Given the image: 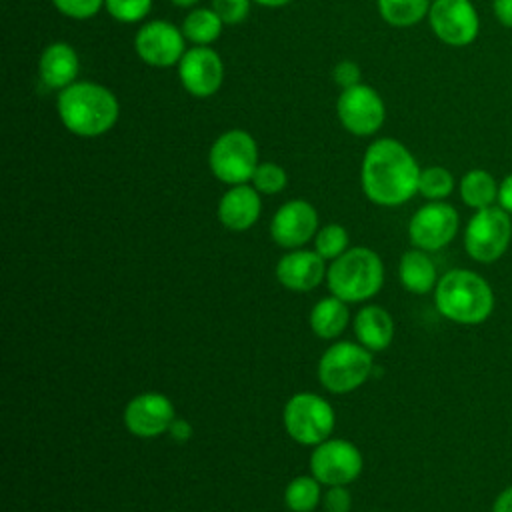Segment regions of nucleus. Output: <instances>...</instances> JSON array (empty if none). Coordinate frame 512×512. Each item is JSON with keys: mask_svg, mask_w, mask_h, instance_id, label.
Wrapping results in <instances>:
<instances>
[{"mask_svg": "<svg viewBox=\"0 0 512 512\" xmlns=\"http://www.w3.org/2000/svg\"><path fill=\"white\" fill-rule=\"evenodd\" d=\"M454 176L444 166H428L420 170L418 180V194H422L426 200H444L454 192Z\"/></svg>", "mask_w": 512, "mask_h": 512, "instance_id": "bb28decb", "label": "nucleus"}, {"mask_svg": "<svg viewBox=\"0 0 512 512\" xmlns=\"http://www.w3.org/2000/svg\"><path fill=\"white\" fill-rule=\"evenodd\" d=\"M340 124L354 136H372L380 130L386 118L382 96L368 84L344 88L336 100Z\"/></svg>", "mask_w": 512, "mask_h": 512, "instance_id": "9b49d317", "label": "nucleus"}, {"mask_svg": "<svg viewBox=\"0 0 512 512\" xmlns=\"http://www.w3.org/2000/svg\"><path fill=\"white\" fill-rule=\"evenodd\" d=\"M346 304L348 302H344L336 296L318 300L310 310L312 332L322 340H332V338L340 336L350 322V312H348Z\"/></svg>", "mask_w": 512, "mask_h": 512, "instance_id": "4be33fe9", "label": "nucleus"}, {"mask_svg": "<svg viewBox=\"0 0 512 512\" xmlns=\"http://www.w3.org/2000/svg\"><path fill=\"white\" fill-rule=\"evenodd\" d=\"M372 374V352L362 344L336 342L318 362L320 384L334 394H348L360 388Z\"/></svg>", "mask_w": 512, "mask_h": 512, "instance_id": "39448f33", "label": "nucleus"}, {"mask_svg": "<svg viewBox=\"0 0 512 512\" xmlns=\"http://www.w3.org/2000/svg\"><path fill=\"white\" fill-rule=\"evenodd\" d=\"M282 422L294 442L318 446L330 438L336 416L326 398L312 392H298L286 402Z\"/></svg>", "mask_w": 512, "mask_h": 512, "instance_id": "6e6552de", "label": "nucleus"}, {"mask_svg": "<svg viewBox=\"0 0 512 512\" xmlns=\"http://www.w3.org/2000/svg\"><path fill=\"white\" fill-rule=\"evenodd\" d=\"M428 22L434 36L454 48L472 44L480 32V18L470 0H432Z\"/></svg>", "mask_w": 512, "mask_h": 512, "instance_id": "f8f14e48", "label": "nucleus"}, {"mask_svg": "<svg viewBox=\"0 0 512 512\" xmlns=\"http://www.w3.org/2000/svg\"><path fill=\"white\" fill-rule=\"evenodd\" d=\"M168 432H172V436L176 438V440H180V442H184L188 436H190V426L186 424V420H182V418H176L174 422H172V426H170V430Z\"/></svg>", "mask_w": 512, "mask_h": 512, "instance_id": "4c0bfd02", "label": "nucleus"}, {"mask_svg": "<svg viewBox=\"0 0 512 512\" xmlns=\"http://www.w3.org/2000/svg\"><path fill=\"white\" fill-rule=\"evenodd\" d=\"M332 76H334V82H336L338 86H342V90L360 84V68H358V64L352 62V60H342V62H338V64L334 66V70H332Z\"/></svg>", "mask_w": 512, "mask_h": 512, "instance_id": "72a5a7b5", "label": "nucleus"}, {"mask_svg": "<svg viewBox=\"0 0 512 512\" xmlns=\"http://www.w3.org/2000/svg\"><path fill=\"white\" fill-rule=\"evenodd\" d=\"M56 10L74 20H88L98 14L104 0H52Z\"/></svg>", "mask_w": 512, "mask_h": 512, "instance_id": "7c9ffc66", "label": "nucleus"}, {"mask_svg": "<svg viewBox=\"0 0 512 512\" xmlns=\"http://www.w3.org/2000/svg\"><path fill=\"white\" fill-rule=\"evenodd\" d=\"M512 242V218L498 204L474 210L464 228V250L480 264L500 260Z\"/></svg>", "mask_w": 512, "mask_h": 512, "instance_id": "0eeeda50", "label": "nucleus"}, {"mask_svg": "<svg viewBox=\"0 0 512 512\" xmlns=\"http://www.w3.org/2000/svg\"><path fill=\"white\" fill-rule=\"evenodd\" d=\"M56 112L68 132L96 138L114 128L120 106L114 92L106 86L80 80L58 92Z\"/></svg>", "mask_w": 512, "mask_h": 512, "instance_id": "f03ea898", "label": "nucleus"}, {"mask_svg": "<svg viewBox=\"0 0 512 512\" xmlns=\"http://www.w3.org/2000/svg\"><path fill=\"white\" fill-rule=\"evenodd\" d=\"M78 72L80 58L70 44L52 42L42 50L38 60V74L44 86L60 92L76 82Z\"/></svg>", "mask_w": 512, "mask_h": 512, "instance_id": "6ab92c4d", "label": "nucleus"}, {"mask_svg": "<svg viewBox=\"0 0 512 512\" xmlns=\"http://www.w3.org/2000/svg\"><path fill=\"white\" fill-rule=\"evenodd\" d=\"M354 334L370 352L386 350L394 338V320L382 306L368 304L354 316Z\"/></svg>", "mask_w": 512, "mask_h": 512, "instance_id": "aec40b11", "label": "nucleus"}, {"mask_svg": "<svg viewBox=\"0 0 512 512\" xmlns=\"http://www.w3.org/2000/svg\"><path fill=\"white\" fill-rule=\"evenodd\" d=\"M498 206L512 214V172L504 176V180L498 186Z\"/></svg>", "mask_w": 512, "mask_h": 512, "instance_id": "c9c22d12", "label": "nucleus"}, {"mask_svg": "<svg viewBox=\"0 0 512 512\" xmlns=\"http://www.w3.org/2000/svg\"><path fill=\"white\" fill-rule=\"evenodd\" d=\"M328 268L326 260L316 250L294 248L276 264L278 282L292 292H308L320 286Z\"/></svg>", "mask_w": 512, "mask_h": 512, "instance_id": "f3484780", "label": "nucleus"}, {"mask_svg": "<svg viewBox=\"0 0 512 512\" xmlns=\"http://www.w3.org/2000/svg\"><path fill=\"white\" fill-rule=\"evenodd\" d=\"M434 304L446 320L462 326H476L492 316L496 298L482 274L468 268H452L438 278Z\"/></svg>", "mask_w": 512, "mask_h": 512, "instance_id": "7ed1b4c3", "label": "nucleus"}, {"mask_svg": "<svg viewBox=\"0 0 512 512\" xmlns=\"http://www.w3.org/2000/svg\"><path fill=\"white\" fill-rule=\"evenodd\" d=\"M222 18L212 8H194L182 22L186 40L194 46H210L222 34Z\"/></svg>", "mask_w": 512, "mask_h": 512, "instance_id": "b1692460", "label": "nucleus"}, {"mask_svg": "<svg viewBox=\"0 0 512 512\" xmlns=\"http://www.w3.org/2000/svg\"><path fill=\"white\" fill-rule=\"evenodd\" d=\"M498 186L500 182H496L488 170L472 168L460 178L458 192L468 208L482 210L498 204Z\"/></svg>", "mask_w": 512, "mask_h": 512, "instance_id": "5701e85b", "label": "nucleus"}, {"mask_svg": "<svg viewBox=\"0 0 512 512\" xmlns=\"http://www.w3.org/2000/svg\"><path fill=\"white\" fill-rule=\"evenodd\" d=\"M322 504L326 512H350L352 508V494L346 486H328L322 496Z\"/></svg>", "mask_w": 512, "mask_h": 512, "instance_id": "473e14b6", "label": "nucleus"}, {"mask_svg": "<svg viewBox=\"0 0 512 512\" xmlns=\"http://www.w3.org/2000/svg\"><path fill=\"white\" fill-rule=\"evenodd\" d=\"M320 482L310 476H296L284 490V502L292 512H312L320 504Z\"/></svg>", "mask_w": 512, "mask_h": 512, "instance_id": "a878e982", "label": "nucleus"}, {"mask_svg": "<svg viewBox=\"0 0 512 512\" xmlns=\"http://www.w3.org/2000/svg\"><path fill=\"white\" fill-rule=\"evenodd\" d=\"M492 512H512V484L498 492L492 502Z\"/></svg>", "mask_w": 512, "mask_h": 512, "instance_id": "e433bc0d", "label": "nucleus"}, {"mask_svg": "<svg viewBox=\"0 0 512 512\" xmlns=\"http://www.w3.org/2000/svg\"><path fill=\"white\" fill-rule=\"evenodd\" d=\"M108 14L124 24H134L144 20L152 8V0H104Z\"/></svg>", "mask_w": 512, "mask_h": 512, "instance_id": "c756f323", "label": "nucleus"}, {"mask_svg": "<svg viewBox=\"0 0 512 512\" xmlns=\"http://www.w3.org/2000/svg\"><path fill=\"white\" fill-rule=\"evenodd\" d=\"M122 418L130 434L138 438H154L170 430L176 412L168 396L160 392H144L126 404Z\"/></svg>", "mask_w": 512, "mask_h": 512, "instance_id": "2eb2a0df", "label": "nucleus"}, {"mask_svg": "<svg viewBox=\"0 0 512 512\" xmlns=\"http://www.w3.org/2000/svg\"><path fill=\"white\" fill-rule=\"evenodd\" d=\"M420 170L414 154L400 140L380 138L364 152L360 184L370 202L392 208L418 192Z\"/></svg>", "mask_w": 512, "mask_h": 512, "instance_id": "f257e3e1", "label": "nucleus"}, {"mask_svg": "<svg viewBox=\"0 0 512 512\" xmlns=\"http://www.w3.org/2000/svg\"><path fill=\"white\" fill-rule=\"evenodd\" d=\"M174 6H180V8H192L194 4H198L200 0H170Z\"/></svg>", "mask_w": 512, "mask_h": 512, "instance_id": "ea45409f", "label": "nucleus"}, {"mask_svg": "<svg viewBox=\"0 0 512 512\" xmlns=\"http://www.w3.org/2000/svg\"><path fill=\"white\" fill-rule=\"evenodd\" d=\"M376 6L384 22L406 28L428 18L432 0H376Z\"/></svg>", "mask_w": 512, "mask_h": 512, "instance_id": "393cba45", "label": "nucleus"}, {"mask_svg": "<svg viewBox=\"0 0 512 512\" xmlns=\"http://www.w3.org/2000/svg\"><path fill=\"white\" fill-rule=\"evenodd\" d=\"M492 12L502 26L512 28V0H492Z\"/></svg>", "mask_w": 512, "mask_h": 512, "instance_id": "f704fd0d", "label": "nucleus"}, {"mask_svg": "<svg viewBox=\"0 0 512 512\" xmlns=\"http://www.w3.org/2000/svg\"><path fill=\"white\" fill-rule=\"evenodd\" d=\"M252 0H212V10L222 18L224 24H238L250 12Z\"/></svg>", "mask_w": 512, "mask_h": 512, "instance_id": "2f4dec72", "label": "nucleus"}, {"mask_svg": "<svg viewBox=\"0 0 512 512\" xmlns=\"http://www.w3.org/2000/svg\"><path fill=\"white\" fill-rule=\"evenodd\" d=\"M252 186L260 192V194H278L286 188L288 184V174L286 170L276 164V162H260L254 170L252 176Z\"/></svg>", "mask_w": 512, "mask_h": 512, "instance_id": "c85d7f7f", "label": "nucleus"}, {"mask_svg": "<svg viewBox=\"0 0 512 512\" xmlns=\"http://www.w3.org/2000/svg\"><path fill=\"white\" fill-rule=\"evenodd\" d=\"M348 232L340 224H326L318 228L314 236V250L324 258V260H336L348 250Z\"/></svg>", "mask_w": 512, "mask_h": 512, "instance_id": "cd10ccee", "label": "nucleus"}, {"mask_svg": "<svg viewBox=\"0 0 512 512\" xmlns=\"http://www.w3.org/2000/svg\"><path fill=\"white\" fill-rule=\"evenodd\" d=\"M318 232V212L306 200H288L284 202L272 222L270 236L282 248H300Z\"/></svg>", "mask_w": 512, "mask_h": 512, "instance_id": "dca6fc26", "label": "nucleus"}, {"mask_svg": "<svg viewBox=\"0 0 512 512\" xmlns=\"http://www.w3.org/2000/svg\"><path fill=\"white\" fill-rule=\"evenodd\" d=\"M364 468L360 450L342 438H328L314 446L310 472L324 486H348Z\"/></svg>", "mask_w": 512, "mask_h": 512, "instance_id": "1a4fd4ad", "label": "nucleus"}, {"mask_svg": "<svg viewBox=\"0 0 512 512\" xmlns=\"http://www.w3.org/2000/svg\"><path fill=\"white\" fill-rule=\"evenodd\" d=\"M458 226V210L444 200H434L412 214L408 222V238L414 248L436 252L456 238Z\"/></svg>", "mask_w": 512, "mask_h": 512, "instance_id": "9d476101", "label": "nucleus"}, {"mask_svg": "<svg viewBox=\"0 0 512 512\" xmlns=\"http://www.w3.org/2000/svg\"><path fill=\"white\" fill-rule=\"evenodd\" d=\"M252 2H256L260 6H266V8H280V6L290 4L292 0H252Z\"/></svg>", "mask_w": 512, "mask_h": 512, "instance_id": "58836bf2", "label": "nucleus"}, {"mask_svg": "<svg viewBox=\"0 0 512 512\" xmlns=\"http://www.w3.org/2000/svg\"><path fill=\"white\" fill-rule=\"evenodd\" d=\"M398 276L402 286L412 294H428L438 284V272L426 250L412 248L400 258Z\"/></svg>", "mask_w": 512, "mask_h": 512, "instance_id": "412c9836", "label": "nucleus"}, {"mask_svg": "<svg viewBox=\"0 0 512 512\" xmlns=\"http://www.w3.org/2000/svg\"><path fill=\"white\" fill-rule=\"evenodd\" d=\"M178 76L188 94L208 98L224 82V62L210 46H192L178 62Z\"/></svg>", "mask_w": 512, "mask_h": 512, "instance_id": "4468645a", "label": "nucleus"}, {"mask_svg": "<svg viewBox=\"0 0 512 512\" xmlns=\"http://www.w3.org/2000/svg\"><path fill=\"white\" fill-rule=\"evenodd\" d=\"M258 164V144L250 132L240 128L222 132L208 152L212 174L230 186L250 182Z\"/></svg>", "mask_w": 512, "mask_h": 512, "instance_id": "423d86ee", "label": "nucleus"}, {"mask_svg": "<svg viewBox=\"0 0 512 512\" xmlns=\"http://www.w3.org/2000/svg\"><path fill=\"white\" fill-rule=\"evenodd\" d=\"M134 50L138 58L154 68H170L180 62L186 52V36L166 20L146 22L134 36Z\"/></svg>", "mask_w": 512, "mask_h": 512, "instance_id": "ddd939ff", "label": "nucleus"}, {"mask_svg": "<svg viewBox=\"0 0 512 512\" xmlns=\"http://www.w3.org/2000/svg\"><path fill=\"white\" fill-rule=\"evenodd\" d=\"M260 212V192L248 184L230 186V190L222 194L216 208L220 224L232 232H244L252 228L260 218Z\"/></svg>", "mask_w": 512, "mask_h": 512, "instance_id": "a211bd4d", "label": "nucleus"}, {"mask_svg": "<svg viewBox=\"0 0 512 512\" xmlns=\"http://www.w3.org/2000/svg\"><path fill=\"white\" fill-rule=\"evenodd\" d=\"M326 282L332 296L348 304L364 302L380 292L384 284V264L374 250L354 246L332 260Z\"/></svg>", "mask_w": 512, "mask_h": 512, "instance_id": "20e7f679", "label": "nucleus"}]
</instances>
